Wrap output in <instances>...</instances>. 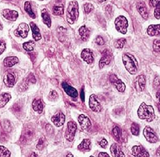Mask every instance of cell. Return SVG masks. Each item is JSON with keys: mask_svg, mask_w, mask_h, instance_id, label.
I'll return each instance as SVG.
<instances>
[{"mask_svg": "<svg viewBox=\"0 0 160 157\" xmlns=\"http://www.w3.org/2000/svg\"><path fill=\"white\" fill-rule=\"evenodd\" d=\"M138 116L141 119H145L148 122L155 119V114L153 107L146 105L144 103L141 104L138 109Z\"/></svg>", "mask_w": 160, "mask_h": 157, "instance_id": "6da1fadb", "label": "cell"}, {"mask_svg": "<svg viewBox=\"0 0 160 157\" xmlns=\"http://www.w3.org/2000/svg\"><path fill=\"white\" fill-rule=\"evenodd\" d=\"M122 62L126 68L131 74L134 75L137 73L138 62L135 58L129 53H126L122 56Z\"/></svg>", "mask_w": 160, "mask_h": 157, "instance_id": "7a4b0ae2", "label": "cell"}, {"mask_svg": "<svg viewBox=\"0 0 160 157\" xmlns=\"http://www.w3.org/2000/svg\"><path fill=\"white\" fill-rule=\"evenodd\" d=\"M79 16L78 3L76 1L70 2L67 9V21L70 24H73L77 21Z\"/></svg>", "mask_w": 160, "mask_h": 157, "instance_id": "3957f363", "label": "cell"}, {"mask_svg": "<svg viewBox=\"0 0 160 157\" xmlns=\"http://www.w3.org/2000/svg\"><path fill=\"white\" fill-rule=\"evenodd\" d=\"M115 24L116 29L118 32L124 35L126 33L128 23L127 19L125 17L120 16L117 18L115 19Z\"/></svg>", "mask_w": 160, "mask_h": 157, "instance_id": "277c9868", "label": "cell"}, {"mask_svg": "<svg viewBox=\"0 0 160 157\" xmlns=\"http://www.w3.org/2000/svg\"><path fill=\"white\" fill-rule=\"evenodd\" d=\"M77 129V125L74 122L70 121L68 123L65 138L68 141L71 142L74 140L75 137V133Z\"/></svg>", "mask_w": 160, "mask_h": 157, "instance_id": "5b68a950", "label": "cell"}, {"mask_svg": "<svg viewBox=\"0 0 160 157\" xmlns=\"http://www.w3.org/2000/svg\"><path fill=\"white\" fill-rule=\"evenodd\" d=\"M35 135V130L31 127L25 128L23 131L20 138V141L23 144H27L32 140Z\"/></svg>", "mask_w": 160, "mask_h": 157, "instance_id": "8992f818", "label": "cell"}, {"mask_svg": "<svg viewBox=\"0 0 160 157\" xmlns=\"http://www.w3.org/2000/svg\"><path fill=\"white\" fill-rule=\"evenodd\" d=\"M143 134L146 140L150 143H155L158 141L155 132L150 126H147L143 130Z\"/></svg>", "mask_w": 160, "mask_h": 157, "instance_id": "52a82bcc", "label": "cell"}, {"mask_svg": "<svg viewBox=\"0 0 160 157\" xmlns=\"http://www.w3.org/2000/svg\"><path fill=\"white\" fill-rule=\"evenodd\" d=\"M29 32V26L26 23H21L17 29L14 31V35L17 37H21L22 38H25L27 37Z\"/></svg>", "mask_w": 160, "mask_h": 157, "instance_id": "ba28073f", "label": "cell"}, {"mask_svg": "<svg viewBox=\"0 0 160 157\" xmlns=\"http://www.w3.org/2000/svg\"><path fill=\"white\" fill-rule=\"evenodd\" d=\"M110 81L115 85L119 92L122 93L125 90L126 86L124 82H122V80L118 78L115 74H112L110 76Z\"/></svg>", "mask_w": 160, "mask_h": 157, "instance_id": "9c48e42d", "label": "cell"}, {"mask_svg": "<svg viewBox=\"0 0 160 157\" xmlns=\"http://www.w3.org/2000/svg\"><path fill=\"white\" fill-rule=\"evenodd\" d=\"M89 106L92 111L96 113H99L102 110L101 105L99 101H98L94 94H91L90 97Z\"/></svg>", "mask_w": 160, "mask_h": 157, "instance_id": "30bf717a", "label": "cell"}, {"mask_svg": "<svg viewBox=\"0 0 160 157\" xmlns=\"http://www.w3.org/2000/svg\"><path fill=\"white\" fill-rule=\"evenodd\" d=\"M102 56L100 60L99 64L100 68H103L105 65L109 64L112 59V55L109 51L108 49H104L102 52Z\"/></svg>", "mask_w": 160, "mask_h": 157, "instance_id": "8fae6325", "label": "cell"}, {"mask_svg": "<svg viewBox=\"0 0 160 157\" xmlns=\"http://www.w3.org/2000/svg\"><path fill=\"white\" fill-rule=\"evenodd\" d=\"M78 121L81 128L83 130H88L91 127V123L90 119L85 115H80L78 117Z\"/></svg>", "mask_w": 160, "mask_h": 157, "instance_id": "7c38bea8", "label": "cell"}, {"mask_svg": "<svg viewBox=\"0 0 160 157\" xmlns=\"http://www.w3.org/2000/svg\"><path fill=\"white\" fill-rule=\"evenodd\" d=\"M81 56L83 61L86 62L87 64H90L94 61L93 53L90 49L85 48L82 51Z\"/></svg>", "mask_w": 160, "mask_h": 157, "instance_id": "4fadbf2b", "label": "cell"}, {"mask_svg": "<svg viewBox=\"0 0 160 157\" xmlns=\"http://www.w3.org/2000/svg\"><path fill=\"white\" fill-rule=\"evenodd\" d=\"M51 120L54 125L57 127H60L63 125L65 121V116L64 114L59 112L56 115L52 116L51 118Z\"/></svg>", "mask_w": 160, "mask_h": 157, "instance_id": "5bb4252c", "label": "cell"}, {"mask_svg": "<svg viewBox=\"0 0 160 157\" xmlns=\"http://www.w3.org/2000/svg\"><path fill=\"white\" fill-rule=\"evenodd\" d=\"M134 87L138 91H143L145 87V78L144 75L138 76L134 82Z\"/></svg>", "mask_w": 160, "mask_h": 157, "instance_id": "9a60e30c", "label": "cell"}, {"mask_svg": "<svg viewBox=\"0 0 160 157\" xmlns=\"http://www.w3.org/2000/svg\"><path fill=\"white\" fill-rule=\"evenodd\" d=\"M2 14L5 19L9 21H15L19 16L18 13L16 11L11 10L10 9H4L2 12Z\"/></svg>", "mask_w": 160, "mask_h": 157, "instance_id": "2e32d148", "label": "cell"}, {"mask_svg": "<svg viewBox=\"0 0 160 157\" xmlns=\"http://www.w3.org/2000/svg\"><path fill=\"white\" fill-rule=\"evenodd\" d=\"M62 87L65 93L72 98H77L78 96V93L77 90L74 88L70 86L66 82H63L62 83Z\"/></svg>", "mask_w": 160, "mask_h": 157, "instance_id": "e0dca14e", "label": "cell"}, {"mask_svg": "<svg viewBox=\"0 0 160 157\" xmlns=\"http://www.w3.org/2000/svg\"><path fill=\"white\" fill-rule=\"evenodd\" d=\"M132 154L136 157H148V152L141 145H135L132 147Z\"/></svg>", "mask_w": 160, "mask_h": 157, "instance_id": "ac0fdd59", "label": "cell"}, {"mask_svg": "<svg viewBox=\"0 0 160 157\" xmlns=\"http://www.w3.org/2000/svg\"><path fill=\"white\" fill-rule=\"evenodd\" d=\"M3 81L6 86L12 88L16 84V77L13 74L8 73L4 77Z\"/></svg>", "mask_w": 160, "mask_h": 157, "instance_id": "d6986e66", "label": "cell"}, {"mask_svg": "<svg viewBox=\"0 0 160 157\" xmlns=\"http://www.w3.org/2000/svg\"><path fill=\"white\" fill-rule=\"evenodd\" d=\"M110 152L112 153V157H125L123 152L122 151V149L117 144H113L110 147Z\"/></svg>", "mask_w": 160, "mask_h": 157, "instance_id": "ffe728a7", "label": "cell"}, {"mask_svg": "<svg viewBox=\"0 0 160 157\" xmlns=\"http://www.w3.org/2000/svg\"><path fill=\"white\" fill-rule=\"evenodd\" d=\"M137 9L143 18H144L145 19H147L148 18V11L145 3L142 2L138 3L137 5Z\"/></svg>", "mask_w": 160, "mask_h": 157, "instance_id": "44dd1931", "label": "cell"}, {"mask_svg": "<svg viewBox=\"0 0 160 157\" xmlns=\"http://www.w3.org/2000/svg\"><path fill=\"white\" fill-rule=\"evenodd\" d=\"M30 26L32 28V36L35 41H38L42 39V36L40 34V30L37 26V25L33 22L30 23Z\"/></svg>", "mask_w": 160, "mask_h": 157, "instance_id": "7402d4cb", "label": "cell"}, {"mask_svg": "<svg viewBox=\"0 0 160 157\" xmlns=\"http://www.w3.org/2000/svg\"><path fill=\"white\" fill-rule=\"evenodd\" d=\"M32 106L33 108V110L35 112L38 113L39 114L42 113L44 109V105L42 103V100L40 99H35L33 100Z\"/></svg>", "mask_w": 160, "mask_h": 157, "instance_id": "603a6c76", "label": "cell"}, {"mask_svg": "<svg viewBox=\"0 0 160 157\" xmlns=\"http://www.w3.org/2000/svg\"><path fill=\"white\" fill-rule=\"evenodd\" d=\"M19 62V59L16 56H9L4 59V65L7 67H12Z\"/></svg>", "mask_w": 160, "mask_h": 157, "instance_id": "cb8c5ba5", "label": "cell"}, {"mask_svg": "<svg viewBox=\"0 0 160 157\" xmlns=\"http://www.w3.org/2000/svg\"><path fill=\"white\" fill-rule=\"evenodd\" d=\"M147 33L151 36H154L160 34V24L152 25L148 26Z\"/></svg>", "mask_w": 160, "mask_h": 157, "instance_id": "d4e9b609", "label": "cell"}, {"mask_svg": "<svg viewBox=\"0 0 160 157\" xmlns=\"http://www.w3.org/2000/svg\"><path fill=\"white\" fill-rule=\"evenodd\" d=\"M78 32L82 40L87 41L90 35V32L87 27L85 26L81 27L78 30Z\"/></svg>", "mask_w": 160, "mask_h": 157, "instance_id": "484cf974", "label": "cell"}, {"mask_svg": "<svg viewBox=\"0 0 160 157\" xmlns=\"http://www.w3.org/2000/svg\"><path fill=\"white\" fill-rule=\"evenodd\" d=\"M91 143L90 140L89 139H84L82 141V142L78 145V150L81 151H89L91 149Z\"/></svg>", "mask_w": 160, "mask_h": 157, "instance_id": "4316f807", "label": "cell"}, {"mask_svg": "<svg viewBox=\"0 0 160 157\" xmlns=\"http://www.w3.org/2000/svg\"><path fill=\"white\" fill-rule=\"evenodd\" d=\"M11 99V96L9 93H4L0 94V108L5 106Z\"/></svg>", "mask_w": 160, "mask_h": 157, "instance_id": "83f0119b", "label": "cell"}, {"mask_svg": "<svg viewBox=\"0 0 160 157\" xmlns=\"http://www.w3.org/2000/svg\"><path fill=\"white\" fill-rule=\"evenodd\" d=\"M42 18L43 23L47 25L48 28H50L51 26V16L48 13L46 9H44L42 13Z\"/></svg>", "mask_w": 160, "mask_h": 157, "instance_id": "f1b7e54d", "label": "cell"}, {"mask_svg": "<svg viewBox=\"0 0 160 157\" xmlns=\"http://www.w3.org/2000/svg\"><path fill=\"white\" fill-rule=\"evenodd\" d=\"M52 14L55 16H60L64 14V6L62 4L54 5L52 8Z\"/></svg>", "mask_w": 160, "mask_h": 157, "instance_id": "f546056e", "label": "cell"}, {"mask_svg": "<svg viewBox=\"0 0 160 157\" xmlns=\"http://www.w3.org/2000/svg\"><path fill=\"white\" fill-rule=\"evenodd\" d=\"M35 42L32 40L29 42H25L23 44V48L25 49L27 52H32L33 51L34 47H35Z\"/></svg>", "mask_w": 160, "mask_h": 157, "instance_id": "4dcf8cb0", "label": "cell"}, {"mask_svg": "<svg viewBox=\"0 0 160 157\" xmlns=\"http://www.w3.org/2000/svg\"><path fill=\"white\" fill-rule=\"evenodd\" d=\"M24 10L26 11V13L29 15L30 17L35 19L36 18V16H35V13H33V11L32 10L31 4H30V3L29 2L27 1V2H25V3H24Z\"/></svg>", "mask_w": 160, "mask_h": 157, "instance_id": "1f68e13d", "label": "cell"}, {"mask_svg": "<svg viewBox=\"0 0 160 157\" xmlns=\"http://www.w3.org/2000/svg\"><path fill=\"white\" fill-rule=\"evenodd\" d=\"M10 156V151L5 147L0 145V157H9Z\"/></svg>", "mask_w": 160, "mask_h": 157, "instance_id": "d6a6232c", "label": "cell"}, {"mask_svg": "<svg viewBox=\"0 0 160 157\" xmlns=\"http://www.w3.org/2000/svg\"><path fill=\"white\" fill-rule=\"evenodd\" d=\"M139 125L136 123H133L131 126V132L132 134L138 136L139 134Z\"/></svg>", "mask_w": 160, "mask_h": 157, "instance_id": "836d02e7", "label": "cell"}, {"mask_svg": "<svg viewBox=\"0 0 160 157\" xmlns=\"http://www.w3.org/2000/svg\"><path fill=\"white\" fill-rule=\"evenodd\" d=\"M126 40L125 38L119 39L115 42V47L117 48H122L125 45Z\"/></svg>", "mask_w": 160, "mask_h": 157, "instance_id": "e575fe53", "label": "cell"}, {"mask_svg": "<svg viewBox=\"0 0 160 157\" xmlns=\"http://www.w3.org/2000/svg\"><path fill=\"white\" fill-rule=\"evenodd\" d=\"M112 132H113V135L115 136V138L116 139L117 141L120 140L121 136H122V132L119 127H115L112 129Z\"/></svg>", "mask_w": 160, "mask_h": 157, "instance_id": "d590c367", "label": "cell"}, {"mask_svg": "<svg viewBox=\"0 0 160 157\" xmlns=\"http://www.w3.org/2000/svg\"><path fill=\"white\" fill-rule=\"evenodd\" d=\"M48 98L51 101H55L58 98V93L55 90H52L49 94Z\"/></svg>", "mask_w": 160, "mask_h": 157, "instance_id": "8d00e7d4", "label": "cell"}, {"mask_svg": "<svg viewBox=\"0 0 160 157\" xmlns=\"http://www.w3.org/2000/svg\"><path fill=\"white\" fill-rule=\"evenodd\" d=\"M83 7L86 14H89V13H90L93 9V6L90 3L84 4Z\"/></svg>", "mask_w": 160, "mask_h": 157, "instance_id": "74e56055", "label": "cell"}, {"mask_svg": "<svg viewBox=\"0 0 160 157\" xmlns=\"http://www.w3.org/2000/svg\"><path fill=\"white\" fill-rule=\"evenodd\" d=\"M153 50L155 52H160V40H154L153 43Z\"/></svg>", "mask_w": 160, "mask_h": 157, "instance_id": "f35d334b", "label": "cell"}, {"mask_svg": "<svg viewBox=\"0 0 160 157\" xmlns=\"http://www.w3.org/2000/svg\"><path fill=\"white\" fill-rule=\"evenodd\" d=\"M28 82H29V81L27 80V78L26 79V80L23 81L20 85V87L19 88V91H23L26 90L27 88H28Z\"/></svg>", "mask_w": 160, "mask_h": 157, "instance_id": "ab89813d", "label": "cell"}, {"mask_svg": "<svg viewBox=\"0 0 160 157\" xmlns=\"http://www.w3.org/2000/svg\"><path fill=\"white\" fill-rule=\"evenodd\" d=\"M3 127L5 131H7L8 132H10L11 129H12L10 123L8 120H5L4 121Z\"/></svg>", "mask_w": 160, "mask_h": 157, "instance_id": "60d3db41", "label": "cell"}, {"mask_svg": "<svg viewBox=\"0 0 160 157\" xmlns=\"http://www.w3.org/2000/svg\"><path fill=\"white\" fill-rule=\"evenodd\" d=\"M44 147H45V141L42 138H40L37 144L36 148L38 150H41L44 148Z\"/></svg>", "mask_w": 160, "mask_h": 157, "instance_id": "b9f144b4", "label": "cell"}, {"mask_svg": "<svg viewBox=\"0 0 160 157\" xmlns=\"http://www.w3.org/2000/svg\"><path fill=\"white\" fill-rule=\"evenodd\" d=\"M154 16L155 17L158 19L160 18V4L158 5L157 7H155V10H154Z\"/></svg>", "mask_w": 160, "mask_h": 157, "instance_id": "7bdbcfd3", "label": "cell"}, {"mask_svg": "<svg viewBox=\"0 0 160 157\" xmlns=\"http://www.w3.org/2000/svg\"><path fill=\"white\" fill-rule=\"evenodd\" d=\"M6 48V44L3 40H0V55L3 53Z\"/></svg>", "mask_w": 160, "mask_h": 157, "instance_id": "ee69618b", "label": "cell"}, {"mask_svg": "<svg viewBox=\"0 0 160 157\" xmlns=\"http://www.w3.org/2000/svg\"><path fill=\"white\" fill-rule=\"evenodd\" d=\"M160 4V0H150V5L152 7L155 8Z\"/></svg>", "mask_w": 160, "mask_h": 157, "instance_id": "f6af8a7d", "label": "cell"}, {"mask_svg": "<svg viewBox=\"0 0 160 157\" xmlns=\"http://www.w3.org/2000/svg\"><path fill=\"white\" fill-rule=\"evenodd\" d=\"M96 43L99 45H103L104 44V41L102 37L100 36H98L96 39Z\"/></svg>", "mask_w": 160, "mask_h": 157, "instance_id": "bcb514c9", "label": "cell"}, {"mask_svg": "<svg viewBox=\"0 0 160 157\" xmlns=\"http://www.w3.org/2000/svg\"><path fill=\"white\" fill-rule=\"evenodd\" d=\"M108 141L105 139H103L101 141L99 142V144L102 148H107V145H108Z\"/></svg>", "mask_w": 160, "mask_h": 157, "instance_id": "7dc6e473", "label": "cell"}, {"mask_svg": "<svg viewBox=\"0 0 160 157\" xmlns=\"http://www.w3.org/2000/svg\"><path fill=\"white\" fill-rule=\"evenodd\" d=\"M27 80L29 81V82H32V84H35L36 82V80L35 78V76L32 73L30 74L28 78H27Z\"/></svg>", "mask_w": 160, "mask_h": 157, "instance_id": "c3c4849f", "label": "cell"}, {"mask_svg": "<svg viewBox=\"0 0 160 157\" xmlns=\"http://www.w3.org/2000/svg\"><path fill=\"white\" fill-rule=\"evenodd\" d=\"M160 81L159 78L158 77H155L154 82H153V86L154 88L158 87L160 86Z\"/></svg>", "mask_w": 160, "mask_h": 157, "instance_id": "681fc988", "label": "cell"}, {"mask_svg": "<svg viewBox=\"0 0 160 157\" xmlns=\"http://www.w3.org/2000/svg\"><path fill=\"white\" fill-rule=\"evenodd\" d=\"M106 11L107 15L109 16V17H111L112 13V8L110 5H108L107 6L106 8Z\"/></svg>", "mask_w": 160, "mask_h": 157, "instance_id": "f907efd6", "label": "cell"}, {"mask_svg": "<svg viewBox=\"0 0 160 157\" xmlns=\"http://www.w3.org/2000/svg\"><path fill=\"white\" fill-rule=\"evenodd\" d=\"M12 109L15 112H19L21 110V106L18 104H15L12 107Z\"/></svg>", "mask_w": 160, "mask_h": 157, "instance_id": "816d5d0a", "label": "cell"}, {"mask_svg": "<svg viewBox=\"0 0 160 157\" xmlns=\"http://www.w3.org/2000/svg\"><path fill=\"white\" fill-rule=\"evenodd\" d=\"M52 128V126L50 124L47 125V126H46V129H47V132L48 133L52 132V130H53Z\"/></svg>", "mask_w": 160, "mask_h": 157, "instance_id": "f5cc1de1", "label": "cell"}, {"mask_svg": "<svg viewBox=\"0 0 160 157\" xmlns=\"http://www.w3.org/2000/svg\"><path fill=\"white\" fill-rule=\"evenodd\" d=\"M98 157H109V155L106 152H100L99 154V155H98Z\"/></svg>", "mask_w": 160, "mask_h": 157, "instance_id": "db71d44e", "label": "cell"}, {"mask_svg": "<svg viewBox=\"0 0 160 157\" xmlns=\"http://www.w3.org/2000/svg\"><path fill=\"white\" fill-rule=\"evenodd\" d=\"M80 97L82 99V101H84V91L83 89H82V90L81 91V94H80Z\"/></svg>", "mask_w": 160, "mask_h": 157, "instance_id": "11a10c76", "label": "cell"}, {"mask_svg": "<svg viewBox=\"0 0 160 157\" xmlns=\"http://www.w3.org/2000/svg\"><path fill=\"white\" fill-rule=\"evenodd\" d=\"M156 155H157V157H160V146L158 147V150H157Z\"/></svg>", "mask_w": 160, "mask_h": 157, "instance_id": "9f6ffc18", "label": "cell"}, {"mask_svg": "<svg viewBox=\"0 0 160 157\" xmlns=\"http://www.w3.org/2000/svg\"><path fill=\"white\" fill-rule=\"evenodd\" d=\"M156 96H157V98H158V99L159 100V101H160V90L159 91L157 92Z\"/></svg>", "mask_w": 160, "mask_h": 157, "instance_id": "6f0895ef", "label": "cell"}, {"mask_svg": "<svg viewBox=\"0 0 160 157\" xmlns=\"http://www.w3.org/2000/svg\"><path fill=\"white\" fill-rule=\"evenodd\" d=\"M31 156H32V157H37V156H38V155H37V154H35V152H33V153H32V155H31Z\"/></svg>", "mask_w": 160, "mask_h": 157, "instance_id": "680465c9", "label": "cell"}, {"mask_svg": "<svg viewBox=\"0 0 160 157\" xmlns=\"http://www.w3.org/2000/svg\"><path fill=\"white\" fill-rule=\"evenodd\" d=\"M106 1V0H98V1H99V2H100V3L104 2V1Z\"/></svg>", "mask_w": 160, "mask_h": 157, "instance_id": "91938a15", "label": "cell"}, {"mask_svg": "<svg viewBox=\"0 0 160 157\" xmlns=\"http://www.w3.org/2000/svg\"><path fill=\"white\" fill-rule=\"evenodd\" d=\"M66 156H68H68H70V157H73V155H72V154H68V155H66Z\"/></svg>", "mask_w": 160, "mask_h": 157, "instance_id": "94428289", "label": "cell"}, {"mask_svg": "<svg viewBox=\"0 0 160 157\" xmlns=\"http://www.w3.org/2000/svg\"><path fill=\"white\" fill-rule=\"evenodd\" d=\"M2 28L3 27H2V25H1V23H0V30H2Z\"/></svg>", "mask_w": 160, "mask_h": 157, "instance_id": "6125c7cd", "label": "cell"}, {"mask_svg": "<svg viewBox=\"0 0 160 157\" xmlns=\"http://www.w3.org/2000/svg\"><path fill=\"white\" fill-rule=\"evenodd\" d=\"M56 2H61V1H62V0H56Z\"/></svg>", "mask_w": 160, "mask_h": 157, "instance_id": "be15d7a7", "label": "cell"}, {"mask_svg": "<svg viewBox=\"0 0 160 157\" xmlns=\"http://www.w3.org/2000/svg\"><path fill=\"white\" fill-rule=\"evenodd\" d=\"M158 108H159V110H160V105H158Z\"/></svg>", "mask_w": 160, "mask_h": 157, "instance_id": "e7e4bbea", "label": "cell"}, {"mask_svg": "<svg viewBox=\"0 0 160 157\" xmlns=\"http://www.w3.org/2000/svg\"><path fill=\"white\" fill-rule=\"evenodd\" d=\"M39 1H42V0H39Z\"/></svg>", "mask_w": 160, "mask_h": 157, "instance_id": "03108f58", "label": "cell"}]
</instances>
